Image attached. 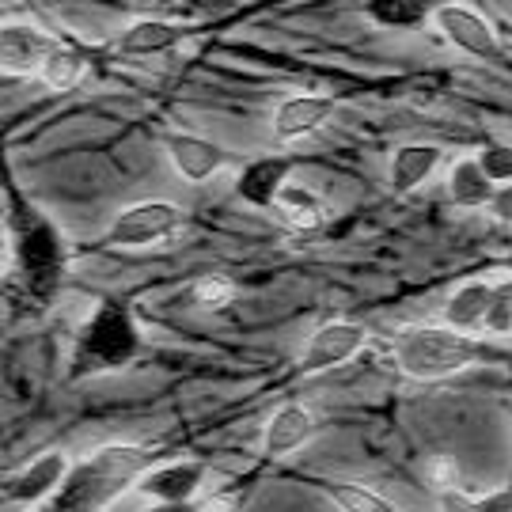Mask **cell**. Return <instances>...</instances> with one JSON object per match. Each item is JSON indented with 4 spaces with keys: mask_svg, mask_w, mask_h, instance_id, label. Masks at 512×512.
Wrapping results in <instances>:
<instances>
[{
    "mask_svg": "<svg viewBox=\"0 0 512 512\" xmlns=\"http://www.w3.org/2000/svg\"><path fill=\"white\" fill-rule=\"evenodd\" d=\"M148 467L152 463L145 444H122V440L103 444L88 459L73 463L61 490L38 512H103L126 490H133Z\"/></svg>",
    "mask_w": 512,
    "mask_h": 512,
    "instance_id": "1",
    "label": "cell"
},
{
    "mask_svg": "<svg viewBox=\"0 0 512 512\" xmlns=\"http://www.w3.org/2000/svg\"><path fill=\"white\" fill-rule=\"evenodd\" d=\"M141 353V327L122 304L103 300L92 315L84 319V327L73 342V376H99V372H118Z\"/></svg>",
    "mask_w": 512,
    "mask_h": 512,
    "instance_id": "2",
    "label": "cell"
},
{
    "mask_svg": "<svg viewBox=\"0 0 512 512\" xmlns=\"http://www.w3.org/2000/svg\"><path fill=\"white\" fill-rule=\"evenodd\" d=\"M395 365L403 368V376L429 384V380H448L459 368L475 365L482 349L471 334H459L452 327H403L391 338Z\"/></svg>",
    "mask_w": 512,
    "mask_h": 512,
    "instance_id": "3",
    "label": "cell"
},
{
    "mask_svg": "<svg viewBox=\"0 0 512 512\" xmlns=\"http://www.w3.org/2000/svg\"><path fill=\"white\" fill-rule=\"evenodd\" d=\"M186 224V213L175 202H141L122 209L110 220L103 243L118 247V251H145L156 243H167L171 236H179Z\"/></svg>",
    "mask_w": 512,
    "mask_h": 512,
    "instance_id": "4",
    "label": "cell"
},
{
    "mask_svg": "<svg viewBox=\"0 0 512 512\" xmlns=\"http://www.w3.org/2000/svg\"><path fill=\"white\" fill-rule=\"evenodd\" d=\"M16 262L23 281L35 293H46V289L57 285V277L65 270V251H61V239H57L54 224L46 217H31L19 224Z\"/></svg>",
    "mask_w": 512,
    "mask_h": 512,
    "instance_id": "5",
    "label": "cell"
},
{
    "mask_svg": "<svg viewBox=\"0 0 512 512\" xmlns=\"http://www.w3.org/2000/svg\"><path fill=\"white\" fill-rule=\"evenodd\" d=\"M368 342V330L361 323H349V319H334V323H323V327L311 334L304 349H300V361H296V372H327V368H338L353 361Z\"/></svg>",
    "mask_w": 512,
    "mask_h": 512,
    "instance_id": "6",
    "label": "cell"
},
{
    "mask_svg": "<svg viewBox=\"0 0 512 512\" xmlns=\"http://www.w3.org/2000/svg\"><path fill=\"white\" fill-rule=\"evenodd\" d=\"M205 478H209V467L198 459H171V463L148 467L141 482L133 486V494L152 505H179V501H194L202 494Z\"/></svg>",
    "mask_w": 512,
    "mask_h": 512,
    "instance_id": "7",
    "label": "cell"
},
{
    "mask_svg": "<svg viewBox=\"0 0 512 512\" xmlns=\"http://www.w3.org/2000/svg\"><path fill=\"white\" fill-rule=\"evenodd\" d=\"M69 456L65 452H42L31 463H23L16 475L4 478V497L12 505H46L61 490V482L69 478Z\"/></svg>",
    "mask_w": 512,
    "mask_h": 512,
    "instance_id": "8",
    "label": "cell"
},
{
    "mask_svg": "<svg viewBox=\"0 0 512 512\" xmlns=\"http://www.w3.org/2000/svg\"><path fill=\"white\" fill-rule=\"evenodd\" d=\"M164 152L175 175L186 179V183H209L213 175H220L224 167L232 164V156L220 145H213L209 137H198V133H179V129H167L164 133Z\"/></svg>",
    "mask_w": 512,
    "mask_h": 512,
    "instance_id": "9",
    "label": "cell"
},
{
    "mask_svg": "<svg viewBox=\"0 0 512 512\" xmlns=\"http://www.w3.org/2000/svg\"><path fill=\"white\" fill-rule=\"evenodd\" d=\"M338 103L330 95H315V92H300V95H285L274 107V118H270V129H274L277 145H293V141H304L315 129H323L334 118Z\"/></svg>",
    "mask_w": 512,
    "mask_h": 512,
    "instance_id": "10",
    "label": "cell"
},
{
    "mask_svg": "<svg viewBox=\"0 0 512 512\" xmlns=\"http://www.w3.org/2000/svg\"><path fill=\"white\" fill-rule=\"evenodd\" d=\"M433 19H437L440 35L448 38L456 50H463V54L482 57V61H494L501 54L494 27L471 4H437V16Z\"/></svg>",
    "mask_w": 512,
    "mask_h": 512,
    "instance_id": "11",
    "label": "cell"
},
{
    "mask_svg": "<svg viewBox=\"0 0 512 512\" xmlns=\"http://www.w3.org/2000/svg\"><path fill=\"white\" fill-rule=\"evenodd\" d=\"M54 38L46 35L35 23H23V19H8L0 27V69L12 76L42 73L46 57L54 54Z\"/></svg>",
    "mask_w": 512,
    "mask_h": 512,
    "instance_id": "12",
    "label": "cell"
},
{
    "mask_svg": "<svg viewBox=\"0 0 512 512\" xmlns=\"http://www.w3.org/2000/svg\"><path fill=\"white\" fill-rule=\"evenodd\" d=\"M293 160L289 156H262L251 160L236 175V194L243 205H255V209H277L281 190L293 183Z\"/></svg>",
    "mask_w": 512,
    "mask_h": 512,
    "instance_id": "13",
    "label": "cell"
},
{
    "mask_svg": "<svg viewBox=\"0 0 512 512\" xmlns=\"http://www.w3.org/2000/svg\"><path fill=\"white\" fill-rule=\"evenodd\" d=\"M315 429H319V418H315V410L308 403H285L277 406L270 421H266V429H262V448H266V456L270 459H285L300 452L311 437H315Z\"/></svg>",
    "mask_w": 512,
    "mask_h": 512,
    "instance_id": "14",
    "label": "cell"
},
{
    "mask_svg": "<svg viewBox=\"0 0 512 512\" xmlns=\"http://www.w3.org/2000/svg\"><path fill=\"white\" fill-rule=\"evenodd\" d=\"M194 35L183 23H171V19H137L129 23L126 31L118 35V54L129 57H152L164 54V50H175L179 42Z\"/></svg>",
    "mask_w": 512,
    "mask_h": 512,
    "instance_id": "15",
    "label": "cell"
},
{
    "mask_svg": "<svg viewBox=\"0 0 512 512\" xmlns=\"http://www.w3.org/2000/svg\"><path fill=\"white\" fill-rule=\"evenodd\" d=\"M494 293L497 285H490V281H467V285H459L456 293L444 300V327L475 338V330H482L486 315H490Z\"/></svg>",
    "mask_w": 512,
    "mask_h": 512,
    "instance_id": "16",
    "label": "cell"
},
{
    "mask_svg": "<svg viewBox=\"0 0 512 512\" xmlns=\"http://www.w3.org/2000/svg\"><path fill=\"white\" fill-rule=\"evenodd\" d=\"M444 164V148L440 145H403L395 148V156H391V171H387V179H391V190L395 194H414L418 186H425L433 179V171Z\"/></svg>",
    "mask_w": 512,
    "mask_h": 512,
    "instance_id": "17",
    "label": "cell"
},
{
    "mask_svg": "<svg viewBox=\"0 0 512 512\" xmlns=\"http://www.w3.org/2000/svg\"><path fill=\"white\" fill-rule=\"evenodd\" d=\"M497 186L486 179V171L478 167L475 156H463L448 167V202L456 209H490Z\"/></svg>",
    "mask_w": 512,
    "mask_h": 512,
    "instance_id": "18",
    "label": "cell"
},
{
    "mask_svg": "<svg viewBox=\"0 0 512 512\" xmlns=\"http://www.w3.org/2000/svg\"><path fill=\"white\" fill-rule=\"evenodd\" d=\"M365 16L376 23V27H391V31H418L421 23L437 16L433 4L425 0H372L365 4Z\"/></svg>",
    "mask_w": 512,
    "mask_h": 512,
    "instance_id": "19",
    "label": "cell"
},
{
    "mask_svg": "<svg viewBox=\"0 0 512 512\" xmlns=\"http://www.w3.org/2000/svg\"><path fill=\"white\" fill-rule=\"evenodd\" d=\"M277 213L289 220L293 228H315L327 220V202L323 194H315L311 186L304 183H289L277 198Z\"/></svg>",
    "mask_w": 512,
    "mask_h": 512,
    "instance_id": "20",
    "label": "cell"
},
{
    "mask_svg": "<svg viewBox=\"0 0 512 512\" xmlns=\"http://www.w3.org/2000/svg\"><path fill=\"white\" fill-rule=\"evenodd\" d=\"M84 76H88V57L80 54L76 46H61L57 42L54 54L46 57V65H42L46 88L50 92H73V88L84 84Z\"/></svg>",
    "mask_w": 512,
    "mask_h": 512,
    "instance_id": "21",
    "label": "cell"
},
{
    "mask_svg": "<svg viewBox=\"0 0 512 512\" xmlns=\"http://www.w3.org/2000/svg\"><path fill=\"white\" fill-rule=\"evenodd\" d=\"M327 497L334 501V509L342 512H399L387 497H380L361 482H330Z\"/></svg>",
    "mask_w": 512,
    "mask_h": 512,
    "instance_id": "22",
    "label": "cell"
},
{
    "mask_svg": "<svg viewBox=\"0 0 512 512\" xmlns=\"http://www.w3.org/2000/svg\"><path fill=\"white\" fill-rule=\"evenodd\" d=\"M482 334H490V338H512V281L509 285H497L494 293V304H490V315H486V323H482Z\"/></svg>",
    "mask_w": 512,
    "mask_h": 512,
    "instance_id": "23",
    "label": "cell"
},
{
    "mask_svg": "<svg viewBox=\"0 0 512 512\" xmlns=\"http://www.w3.org/2000/svg\"><path fill=\"white\" fill-rule=\"evenodd\" d=\"M478 167L486 171V179L494 186H509L512 183V145H486L475 156Z\"/></svg>",
    "mask_w": 512,
    "mask_h": 512,
    "instance_id": "24",
    "label": "cell"
},
{
    "mask_svg": "<svg viewBox=\"0 0 512 512\" xmlns=\"http://www.w3.org/2000/svg\"><path fill=\"white\" fill-rule=\"evenodd\" d=\"M232 296H236V285H232L224 274H209L194 285V304H198V308L217 311V308H224Z\"/></svg>",
    "mask_w": 512,
    "mask_h": 512,
    "instance_id": "25",
    "label": "cell"
},
{
    "mask_svg": "<svg viewBox=\"0 0 512 512\" xmlns=\"http://www.w3.org/2000/svg\"><path fill=\"white\" fill-rule=\"evenodd\" d=\"M425 478H429V486L433 490H456L459 486V467L452 456H429V463H425Z\"/></svg>",
    "mask_w": 512,
    "mask_h": 512,
    "instance_id": "26",
    "label": "cell"
},
{
    "mask_svg": "<svg viewBox=\"0 0 512 512\" xmlns=\"http://www.w3.org/2000/svg\"><path fill=\"white\" fill-rule=\"evenodd\" d=\"M440 512H478V494H463V490H440L437 494Z\"/></svg>",
    "mask_w": 512,
    "mask_h": 512,
    "instance_id": "27",
    "label": "cell"
},
{
    "mask_svg": "<svg viewBox=\"0 0 512 512\" xmlns=\"http://www.w3.org/2000/svg\"><path fill=\"white\" fill-rule=\"evenodd\" d=\"M486 213H490L497 224H512V183L497 186L494 202H490V209H486Z\"/></svg>",
    "mask_w": 512,
    "mask_h": 512,
    "instance_id": "28",
    "label": "cell"
},
{
    "mask_svg": "<svg viewBox=\"0 0 512 512\" xmlns=\"http://www.w3.org/2000/svg\"><path fill=\"white\" fill-rule=\"evenodd\" d=\"M205 512H239V497L236 494H213L202 501Z\"/></svg>",
    "mask_w": 512,
    "mask_h": 512,
    "instance_id": "29",
    "label": "cell"
},
{
    "mask_svg": "<svg viewBox=\"0 0 512 512\" xmlns=\"http://www.w3.org/2000/svg\"><path fill=\"white\" fill-rule=\"evenodd\" d=\"M145 512H205L202 501H179V505H148Z\"/></svg>",
    "mask_w": 512,
    "mask_h": 512,
    "instance_id": "30",
    "label": "cell"
},
{
    "mask_svg": "<svg viewBox=\"0 0 512 512\" xmlns=\"http://www.w3.org/2000/svg\"><path fill=\"white\" fill-rule=\"evenodd\" d=\"M509 490H512V482H509Z\"/></svg>",
    "mask_w": 512,
    "mask_h": 512,
    "instance_id": "31",
    "label": "cell"
}]
</instances>
